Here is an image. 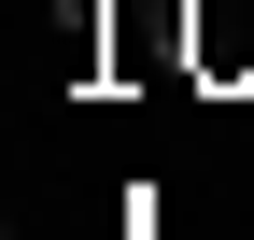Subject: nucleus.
I'll return each instance as SVG.
<instances>
[{
  "mask_svg": "<svg viewBox=\"0 0 254 240\" xmlns=\"http://www.w3.org/2000/svg\"><path fill=\"white\" fill-rule=\"evenodd\" d=\"M184 71H212V85L254 71V0H184Z\"/></svg>",
  "mask_w": 254,
  "mask_h": 240,
  "instance_id": "obj_1",
  "label": "nucleus"
}]
</instances>
